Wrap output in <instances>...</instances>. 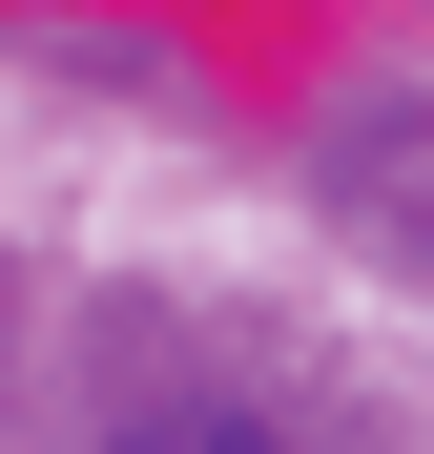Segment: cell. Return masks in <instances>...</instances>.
<instances>
[{
  "label": "cell",
  "mask_w": 434,
  "mask_h": 454,
  "mask_svg": "<svg viewBox=\"0 0 434 454\" xmlns=\"http://www.w3.org/2000/svg\"><path fill=\"white\" fill-rule=\"evenodd\" d=\"M124 454H289L269 413H166V434H124Z\"/></svg>",
  "instance_id": "6da1fadb"
}]
</instances>
